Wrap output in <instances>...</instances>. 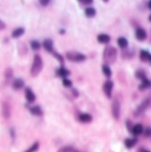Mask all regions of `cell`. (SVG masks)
<instances>
[{
    "instance_id": "7402d4cb",
    "label": "cell",
    "mask_w": 151,
    "mask_h": 152,
    "mask_svg": "<svg viewBox=\"0 0 151 152\" xmlns=\"http://www.w3.org/2000/svg\"><path fill=\"white\" fill-rule=\"evenodd\" d=\"M102 70H103V74H104L106 77H111V76H112V70H111V68H110L109 65H103V67H102Z\"/></svg>"
},
{
    "instance_id": "5b68a950",
    "label": "cell",
    "mask_w": 151,
    "mask_h": 152,
    "mask_svg": "<svg viewBox=\"0 0 151 152\" xmlns=\"http://www.w3.org/2000/svg\"><path fill=\"white\" fill-rule=\"evenodd\" d=\"M112 115L116 119H119L120 116V104L118 99H115V101L112 104Z\"/></svg>"
},
{
    "instance_id": "5bb4252c",
    "label": "cell",
    "mask_w": 151,
    "mask_h": 152,
    "mask_svg": "<svg viewBox=\"0 0 151 152\" xmlns=\"http://www.w3.org/2000/svg\"><path fill=\"white\" fill-rule=\"evenodd\" d=\"M2 113H3V115H4V117L5 119H8L11 116V107H10L9 104H7V103H4L3 104Z\"/></svg>"
},
{
    "instance_id": "7a4b0ae2",
    "label": "cell",
    "mask_w": 151,
    "mask_h": 152,
    "mask_svg": "<svg viewBox=\"0 0 151 152\" xmlns=\"http://www.w3.org/2000/svg\"><path fill=\"white\" fill-rule=\"evenodd\" d=\"M66 59L73 62H82L86 59V56L84 54L76 52V51H69L66 53Z\"/></svg>"
},
{
    "instance_id": "4316f807",
    "label": "cell",
    "mask_w": 151,
    "mask_h": 152,
    "mask_svg": "<svg viewBox=\"0 0 151 152\" xmlns=\"http://www.w3.org/2000/svg\"><path fill=\"white\" fill-rule=\"evenodd\" d=\"M52 54H53V56H54L55 58H56L57 59L59 60V62H60L61 64L63 63V61H64V58H63L62 55H60L59 53H58V52H56V51H54Z\"/></svg>"
},
{
    "instance_id": "2e32d148",
    "label": "cell",
    "mask_w": 151,
    "mask_h": 152,
    "mask_svg": "<svg viewBox=\"0 0 151 152\" xmlns=\"http://www.w3.org/2000/svg\"><path fill=\"white\" fill-rule=\"evenodd\" d=\"M97 41L100 44H108L111 41V37L107 34H100L97 35Z\"/></svg>"
},
{
    "instance_id": "d4e9b609",
    "label": "cell",
    "mask_w": 151,
    "mask_h": 152,
    "mask_svg": "<svg viewBox=\"0 0 151 152\" xmlns=\"http://www.w3.org/2000/svg\"><path fill=\"white\" fill-rule=\"evenodd\" d=\"M76 149H73L72 146H65V147H63L61 148L58 152H75Z\"/></svg>"
},
{
    "instance_id": "30bf717a",
    "label": "cell",
    "mask_w": 151,
    "mask_h": 152,
    "mask_svg": "<svg viewBox=\"0 0 151 152\" xmlns=\"http://www.w3.org/2000/svg\"><path fill=\"white\" fill-rule=\"evenodd\" d=\"M78 118H79V120L81 123H89V122L92 121V116L89 113H86V112L79 114Z\"/></svg>"
},
{
    "instance_id": "f546056e",
    "label": "cell",
    "mask_w": 151,
    "mask_h": 152,
    "mask_svg": "<svg viewBox=\"0 0 151 152\" xmlns=\"http://www.w3.org/2000/svg\"><path fill=\"white\" fill-rule=\"evenodd\" d=\"M12 69H11V68L7 69V70H6V72H5V77H6L7 79H9V78H11V77H12Z\"/></svg>"
},
{
    "instance_id": "4dcf8cb0",
    "label": "cell",
    "mask_w": 151,
    "mask_h": 152,
    "mask_svg": "<svg viewBox=\"0 0 151 152\" xmlns=\"http://www.w3.org/2000/svg\"><path fill=\"white\" fill-rule=\"evenodd\" d=\"M81 4H84V5H89V4H92V0H80V1Z\"/></svg>"
},
{
    "instance_id": "8fae6325",
    "label": "cell",
    "mask_w": 151,
    "mask_h": 152,
    "mask_svg": "<svg viewBox=\"0 0 151 152\" xmlns=\"http://www.w3.org/2000/svg\"><path fill=\"white\" fill-rule=\"evenodd\" d=\"M56 74L62 78H66L68 75H70V71L68 70V69H66L65 67L61 66L56 71Z\"/></svg>"
},
{
    "instance_id": "e0dca14e",
    "label": "cell",
    "mask_w": 151,
    "mask_h": 152,
    "mask_svg": "<svg viewBox=\"0 0 151 152\" xmlns=\"http://www.w3.org/2000/svg\"><path fill=\"white\" fill-rule=\"evenodd\" d=\"M29 110L31 114L35 115V116H42L43 115V110L41 109V107L39 105H35V106H32L29 108Z\"/></svg>"
},
{
    "instance_id": "7c38bea8",
    "label": "cell",
    "mask_w": 151,
    "mask_h": 152,
    "mask_svg": "<svg viewBox=\"0 0 151 152\" xmlns=\"http://www.w3.org/2000/svg\"><path fill=\"white\" fill-rule=\"evenodd\" d=\"M140 58L142 61L145 62H150L151 63V54L145 50H142L140 53Z\"/></svg>"
},
{
    "instance_id": "277c9868",
    "label": "cell",
    "mask_w": 151,
    "mask_h": 152,
    "mask_svg": "<svg viewBox=\"0 0 151 152\" xmlns=\"http://www.w3.org/2000/svg\"><path fill=\"white\" fill-rule=\"evenodd\" d=\"M112 89H113V82L111 80H107L103 83V89L104 94L108 96V97H111L112 96Z\"/></svg>"
},
{
    "instance_id": "8992f818",
    "label": "cell",
    "mask_w": 151,
    "mask_h": 152,
    "mask_svg": "<svg viewBox=\"0 0 151 152\" xmlns=\"http://www.w3.org/2000/svg\"><path fill=\"white\" fill-rule=\"evenodd\" d=\"M25 97H26L27 102H29V104H31L35 100V95L31 89L27 88L25 89Z\"/></svg>"
},
{
    "instance_id": "83f0119b",
    "label": "cell",
    "mask_w": 151,
    "mask_h": 152,
    "mask_svg": "<svg viewBox=\"0 0 151 152\" xmlns=\"http://www.w3.org/2000/svg\"><path fill=\"white\" fill-rule=\"evenodd\" d=\"M136 77L138 78V79H140V80H142V79H144L146 76H145V74L143 73V72H141V71H136Z\"/></svg>"
},
{
    "instance_id": "6da1fadb",
    "label": "cell",
    "mask_w": 151,
    "mask_h": 152,
    "mask_svg": "<svg viewBox=\"0 0 151 152\" xmlns=\"http://www.w3.org/2000/svg\"><path fill=\"white\" fill-rule=\"evenodd\" d=\"M43 66H44V62H43L42 58H41L40 55L36 54L35 56L34 57L32 66H31V70H30L31 75L33 77L37 76L41 73V71H42Z\"/></svg>"
},
{
    "instance_id": "4fadbf2b",
    "label": "cell",
    "mask_w": 151,
    "mask_h": 152,
    "mask_svg": "<svg viewBox=\"0 0 151 152\" xmlns=\"http://www.w3.org/2000/svg\"><path fill=\"white\" fill-rule=\"evenodd\" d=\"M143 131H144V128H143L142 125H141V124H136V125H134L132 127V130H131V132L134 135H139V134H142Z\"/></svg>"
},
{
    "instance_id": "f1b7e54d",
    "label": "cell",
    "mask_w": 151,
    "mask_h": 152,
    "mask_svg": "<svg viewBox=\"0 0 151 152\" xmlns=\"http://www.w3.org/2000/svg\"><path fill=\"white\" fill-rule=\"evenodd\" d=\"M144 135L147 137L151 136V127H147L144 131Z\"/></svg>"
},
{
    "instance_id": "603a6c76",
    "label": "cell",
    "mask_w": 151,
    "mask_h": 152,
    "mask_svg": "<svg viewBox=\"0 0 151 152\" xmlns=\"http://www.w3.org/2000/svg\"><path fill=\"white\" fill-rule=\"evenodd\" d=\"M30 47L33 50H38L41 48V44L36 40H33L30 43Z\"/></svg>"
},
{
    "instance_id": "ba28073f",
    "label": "cell",
    "mask_w": 151,
    "mask_h": 152,
    "mask_svg": "<svg viewBox=\"0 0 151 152\" xmlns=\"http://www.w3.org/2000/svg\"><path fill=\"white\" fill-rule=\"evenodd\" d=\"M43 46L44 48L48 51V52H54V48H53V41L50 38L45 39L43 42Z\"/></svg>"
},
{
    "instance_id": "ffe728a7",
    "label": "cell",
    "mask_w": 151,
    "mask_h": 152,
    "mask_svg": "<svg viewBox=\"0 0 151 152\" xmlns=\"http://www.w3.org/2000/svg\"><path fill=\"white\" fill-rule=\"evenodd\" d=\"M137 142V139L136 138H127V139L125 140V145L127 148L131 149L133 148Z\"/></svg>"
},
{
    "instance_id": "cb8c5ba5",
    "label": "cell",
    "mask_w": 151,
    "mask_h": 152,
    "mask_svg": "<svg viewBox=\"0 0 151 152\" xmlns=\"http://www.w3.org/2000/svg\"><path fill=\"white\" fill-rule=\"evenodd\" d=\"M39 149V142H35L32 144V146L29 148V149H27L25 152H36Z\"/></svg>"
},
{
    "instance_id": "d6a6232c",
    "label": "cell",
    "mask_w": 151,
    "mask_h": 152,
    "mask_svg": "<svg viewBox=\"0 0 151 152\" xmlns=\"http://www.w3.org/2000/svg\"><path fill=\"white\" fill-rule=\"evenodd\" d=\"M50 3L49 0H43V1H40V4L42 5H47Z\"/></svg>"
},
{
    "instance_id": "1f68e13d",
    "label": "cell",
    "mask_w": 151,
    "mask_h": 152,
    "mask_svg": "<svg viewBox=\"0 0 151 152\" xmlns=\"http://www.w3.org/2000/svg\"><path fill=\"white\" fill-rule=\"evenodd\" d=\"M4 29H5V23L0 20V30H3Z\"/></svg>"
},
{
    "instance_id": "8d00e7d4",
    "label": "cell",
    "mask_w": 151,
    "mask_h": 152,
    "mask_svg": "<svg viewBox=\"0 0 151 152\" xmlns=\"http://www.w3.org/2000/svg\"><path fill=\"white\" fill-rule=\"evenodd\" d=\"M75 152H81V151H79V150H76Z\"/></svg>"
},
{
    "instance_id": "ac0fdd59",
    "label": "cell",
    "mask_w": 151,
    "mask_h": 152,
    "mask_svg": "<svg viewBox=\"0 0 151 152\" xmlns=\"http://www.w3.org/2000/svg\"><path fill=\"white\" fill-rule=\"evenodd\" d=\"M148 88H151V81L147 77H145L144 79L141 80V83L139 86V89H146Z\"/></svg>"
},
{
    "instance_id": "836d02e7",
    "label": "cell",
    "mask_w": 151,
    "mask_h": 152,
    "mask_svg": "<svg viewBox=\"0 0 151 152\" xmlns=\"http://www.w3.org/2000/svg\"><path fill=\"white\" fill-rule=\"evenodd\" d=\"M148 7H149V9H151V1L148 2Z\"/></svg>"
},
{
    "instance_id": "d6986e66",
    "label": "cell",
    "mask_w": 151,
    "mask_h": 152,
    "mask_svg": "<svg viewBox=\"0 0 151 152\" xmlns=\"http://www.w3.org/2000/svg\"><path fill=\"white\" fill-rule=\"evenodd\" d=\"M95 14H97V11H95V8L88 6L85 9V15L88 18H93V17H95Z\"/></svg>"
},
{
    "instance_id": "484cf974",
    "label": "cell",
    "mask_w": 151,
    "mask_h": 152,
    "mask_svg": "<svg viewBox=\"0 0 151 152\" xmlns=\"http://www.w3.org/2000/svg\"><path fill=\"white\" fill-rule=\"evenodd\" d=\"M62 83H63V85H64L65 88H70V87H72V85H73L72 80H69L68 78H63V80H62Z\"/></svg>"
},
{
    "instance_id": "52a82bcc",
    "label": "cell",
    "mask_w": 151,
    "mask_h": 152,
    "mask_svg": "<svg viewBox=\"0 0 151 152\" xmlns=\"http://www.w3.org/2000/svg\"><path fill=\"white\" fill-rule=\"evenodd\" d=\"M135 37L137 40L143 41L147 38V32L143 29H141V27H138L135 30Z\"/></svg>"
},
{
    "instance_id": "e575fe53",
    "label": "cell",
    "mask_w": 151,
    "mask_h": 152,
    "mask_svg": "<svg viewBox=\"0 0 151 152\" xmlns=\"http://www.w3.org/2000/svg\"><path fill=\"white\" fill-rule=\"evenodd\" d=\"M148 20L151 22V14H150V15H149V17H148Z\"/></svg>"
},
{
    "instance_id": "9a60e30c",
    "label": "cell",
    "mask_w": 151,
    "mask_h": 152,
    "mask_svg": "<svg viewBox=\"0 0 151 152\" xmlns=\"http://www.w3.org/2000/svg\"><path fill=\"white\" fill-rule=\"evenodd\" d=\"M25 33V29L24 27H17L12 32V38H19L23 34Z\"/></svg>"
},
{
    "instance_id": "44dd1931",
    "label": "cell",
    "mask_w": 151,
    "mask_h": 152,
    "mask_svg": "<svg viewBox=\"0 0 151 152\" xmlns=\"http://www.w3.org/2000/svg\"><path fill=\"white\" fill-rule=\"evenodd\" d=\"M118 46H119L120 48L125 49V48H127V45H128V41H127V38H125V37H119V38L118 39Z\"/></svg>"
},
{
    "instance_id": "d590c367",
    "label": "cell",
    "mask_w": 151,
    "mask_h": 152,
    "mask_svg": "<svg viewBox=\"0 0 151 152\" xmlns=\"http://www.w3.org/2000/svg\"><path fill=\"white\" fill-rule=\"evenodd\" d=\"M140 152H148V151H147V150H141Z\"/></svg>"
},
{
    "instance_id": "3957f363",
    "label": "cell",
    "mask_w": 151,
    "mask_h": 152,
    "mask_svg": "<svg viewBox=\"0 0 151 152\" xmlns=\"http://www.w3.org/2000/svg\"><path fill=\"white\" fill-rule=\"evenodd\" d=\"M104 60L108 63H112L116 59V50L113 47H109L105 49L103 53Z\"/></svg>"
},
{
    "instance_id": "9c48e42d",
    "label": "cell",
    "mask_w": 151,
    "mask_h": 152,
    "mask_svg": "<svg viewBox=\"0 0 151 152\" xmlns=\"http://www.w3.org/2000/svg\"><path fill=\"white\" fill-rule=\"evenodd\" d=\"M24 85H25V82L20 78H16L12 81V88L14 89H16V90H19V89H22L24 87Z\"/></svg>"
}]
</instances>
